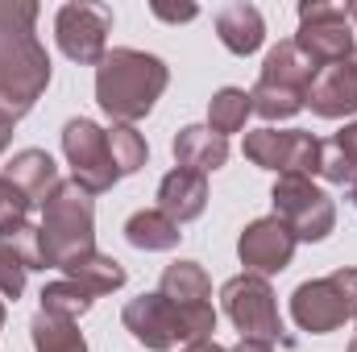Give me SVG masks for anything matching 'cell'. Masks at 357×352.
Listing matches in <instances>:
<instances>
[{"mask_svg":"<svg viewBox=\"0 0 357 352\" xmlns=\"http://www.w3.org/2000/svg\"><path fill=\"white\" fill-rule=\"evenodd\" d=\"M291 319L299 323V332H312V336L337 332L341 323L357 319V269L341 265L324 278L299 282L291 294Z\"/></svg>","mask_w":357,"mask_h":352,"instance_id":"6","label":"cell"},{"mask_svg":"<svg viewBox=\"0 0 357 352\" xmlns=\"http://www.w3.org/2000/svg\"><path fill=\"white\" fill-rule=\"evenodd\" d=\"M307 108L324 120H341V116H357V46L316 71L312 88H307Z\"/></svg>","mask_w":357,"mask_h":352,"instance_id":"14","label":"cell"},{"mask_svg":"<svg viewBox=\"0 0 357 352\" xmlns=\"http://www.w3.org/2000/svg\"><path fill=\"white\" fill-rule=\"evenodd\" d=\"M183 352H229V349H220L216 340H199V344H187Z\"/></svg>","mask_w":357,"mask_h":352,"instance_id":"31","label":"cell"},{"mask_svg":"<svg viewBox=\"0 0 357 352\" xmlns=\"http://www.w3.org/2000/svg\"><path fill=\"white\" fill-rule=\"evenodd\" d=\"M229 352H274L270 344H258V340H241L237 349H229Z\"/></svg>","mask_w":357,"mask_h":352,"instance_id":"32","label":"cell"},{"mask_svg":"<svg viewBox=\"0 0 357 352\" xmlns=\"http://www.w3.org/2000/svg\"><path fill=\"white\" fill-rule=\"evenodd\" d=\"M316 71H320V67L307 63L295 42L270 46L266 58H262V71H258V83L250 91L254 112H258L262 120H291L295 112L307 108V88H312Z\"/></svg>","mask_w":357,"mask_h":352,"instance_id":"5","label":"cell"},{"mask_svg":"<svg viewBox=\"0 0 357 352\" xmlns=\"http://www.w3.org/2000/svg\"><path fill=\"white\" fill-rule=\"evenodd\" d=\"M254 112V99L245 88H220L212 99H208V129L229 137V133H241L245 120Z\"/></svg>","mask_w":357,"mask_h":352,"instance_id":"23","label":"cell"},{"mask_svg":"<svg viewBox=\"0 0 357 352\" xmlns=\"http://www.w3.org/2000/svg\"><path fill=\"white\" fill-rule=\"evenodd\" d=\"M29 211H33V203L0 175V241H17L29 228Z\"/></svg>","mask_w":357,"mask_h":352,"instance_id":"27","label":"cell"},{"mask_svg":"<svg viewBox=\"0 0 357 352\" xmlns=\"http://www.w3.org/2000/svg\"><path fill=\"white\" fill-rule=\"evenodd\" d=\"M29 249H25V241L17 237V241H0V298H21L25 294V278H29Z\"/></svg>","mask_w":357,"mask_h":352,"instance_id":"26","label":"cell"},{"mask_svg":"<svg viewBox=\"0 0 357 352\" xmlns=\"http://www.w3.org/2000/svg\"><path fill=\"white\" fill-rule=\"evenodd\" d=\"M274 216L291 228L295 241H328L337 228V203L324 186H316L307 175H278L274 191H270Z\"/></svg>","mask_w":357,"mask_h":352,"instance_id":"8","label":"cell"},{"mask_svg":"<svg viewBox=\"0 0 357 352\" xmlns=\"http://www.w3.org/2000/svg\"><path fill=\"white\" fill-rule=\"evenodd\" d=\"M63 154H67L71 178L88 195H104L121 182V170L112 162V145H108V129H100L88 116H71L63 125Z\"/></svg>","mask_w":357,"mask_h":352,"instance_id":"9","label":"cell"},{"mask_svg":"<svg viewBox=\"0 0 357 352\" xmlns=\"http://www.w3.org/2000/svg\"><path fill=\"white\" fill-rule=\"evenodd\" d=\"M108 145H112V162H116L121 178L137 175V170L150 162V145H146V137H142L133 125H112V129H108Z\"/></svg>","mask_w":357,"mask_h":352,"instance_id":"25","label":"cell"},{"mask_svg":"<svg viewBox=\"0 0 357 352\" xmlns=\"http://www.w3.org/2000/svg\"><path fill=\"white\" fill-rule=\"evenodd\" d=\"M216 38L225 42L229 54L245 58V54L262 50V42H266V21H262V13H258L254 4L233 0V4H225V8L216 13Z\"/></svg>","mask_w":357,"mask_h":352,"instance_id":"17","label":"cell"},{"mask_svg":"<svg viewBox=\"0 0 357 352\" xmlns=\"http://www.w3.org/2000/svg\"><path fill=\"white\" fill-rule=\"evenodd\" d=\"M204 207H208V178L204 175L183 170V166L162 175V182H158V211L162 216H171L175 224H191L204 216Z\"/></svg>","mask_w":357,"mask_h":352,"instance_id":"15","label":"cell"},{"mask_svg":"<svg viewBox=\"0 0 357 352\" xmlns=\"http://www.w3.org/2000/svg\"><path fill=\"white\" fill-rule=\"evenodd\" d=\"M33 269H67L71 262L88 257L96 249V203L75 182H59L42 203H38V224L21 232Z\"/></svg>","mask_w":357,"mask_h":352,"instance_id":"2","label":"cell"},{"mask_svg":"<svg viewBox=\"0 0 357 352\" xmlns=\"http://www.w3.org/2000/svg\"><path fill=\"white\" fill-rule=\"evenodd\" d=\"M108 33H112V8H104V4L71 0L54 13V42L79 67H100L104 63Z\"/></svg>","mask_w":357,"mask_h":352,"instance_id":"10","label":"cell"},{"mask_svg":"<svg viewBox=\"0 0 357 352\" xmlns=\"http://www.w3.org/2000/svg\"><path fill=\"white\" fill-rule=\"evenodd\" d=\"M63 278L79 282L91 298H100V294H112V290H121V286L129 282L125 265L116 262L112 253H100V249H91L88 257H79V262H71L67 269H63Z\"/></svg>","mask_w":357,"mask_h":352,"instance_id":"20","label":"cell"},{"mask_svg":"<svg viewBox=\"0 0 357 352\" xmlns=\"http://www.w3.org/2000/svg\"><path fill=\"white\" fill-rule=\"evenodd\" d=\"M220 303L225 315L233 319V328L241 332V340H258V344H291L282 332V315H278V298L274 286L262 273H237L220 286Z\"/></svg>","mask_w":357,"mask_h":352,"instance_id":"7","label":"cell"},{"mask_svg":"<svg viewBox=\"0 0 357 352\" xmlns=\"http://www.w3.org/2000/svg\"><path fill=\"white\" fill-rule=\"evenodd\" d=\"M121 323L146 352H171L178 344L187 349V344L212 340L216 311H212V303H175V298L150 290L121 307Z\"/></svg>","mask_w":357,"mask_h":352,"instance_id":"4","label":"cell"},{"mask_svg":"<svg viewBox=\"0 0 357 352\" xmlns=\"http://www.w3.org/2000/svg\"><path fill=\"white\" fill-rule=\"evenodd\" d=\"M38 4L0 0V112L21 120L50 88V54L38 42Z\"/></svg>","mask_w":357,"mask_h":352,"instance_id":"1","label":"cell"},{"mask_svg":"<svg viewBox=\"0 0 357 352\" xmlns=\"http://www.w3.org/2000/svg\"><path fill=\"white\" fill-rule=\"evenodd\" d=\"M0 328H4V298H0Z\"/></svg>","mask_w":357,"mask_h":352,"instance_id":"36","label":"cell"},{"mask_svg":"<svg viewBox=\"0 0 357 352\" xmlns=\"http://www.w3.org/2000/svg\"><path fill=\"white\" fill-rule=\"evenodd\" d=\"M125 241L142 253H167V249H178L183 241V224H175L171 216H162L158 207H142L125 220Z\"/></svg>","mask_w":357,"mask_h":352,"instance_id":"19","label":"cell"},{"mask_svg":"<svg viewBox=\"0 0 357 352\" xmlns=\"http://www.w3.org/2000/svg\"><path fill=\"white\" fill-rule=\"evenodd\" d=\"M299 46V54L316 67H328L337 58H345L354 50V33H349V13L345 4H328V0H303L299 4V33L291 38Z\"/></svg>","mask_w":357,"mask_h":352,"instance_id":"12","label":"cell"},{"mask_svg":"<svg viewBox=\"0 0 357 352\" xmlns=\"http://www.w3.org/2000/svg\"><path fill=\"white\" fill-rule=\"evenodd\" d=\"M328 141H333V145H337V150H341V154L357 166V120H354V125H345V129H341L337 137H328Z\"/></svg>","mask_w":357,"mask_h":352,"instance_id":"29","label":"cell"},{"mask_svg":"<svg viewBox=\"0 0 357 352\" xmlns=\"http://www.w3.org/2000/svg\"><path fill=\"white\" fill-rule=\"evenodd\" d=\"M4 178H8L29 203H42V199L63 182L54 158H50L46 150H21V154H13V162L4 166Z\"/></svg>","mask_w":357,"mask_h":352,"instance_id":"18","label":"cell"},{"mask_svg":"<svg viewBox=\"0 0 357 352\" xmlns=\"http://www.w3.org/2000/svg\"><path fill=\"white\" fill-rule=\"evenodd\" d=\"M158 294H167L175 303H212V278L199 262H175L162 269Z\"/></svg>","mask_w":357,"mask_h":352,"instance_id":"21","label":"cell"},{"mask_svg":"<svg viewBox=\"0 0 357 352\" xmlns=\"http://www.w3.org/2000/svg\"><path fill=\"white\" fill-rule=\"evenodd\" d=\"M171 150H175V162L183 170H195L204 178L229 162V137L212 133L208 125H183L171 141Z\"/></svg>","mask_w":357,"mask_h":352,"instance_id":"16","label":"cell"},{"mask_svg":"<svg viewBox=\"0 0 357 352\" xmlns=\"http://www.w3.org/2000/svg\"><path fill=\"white\" fill-rule=\"evenodd\" d=\"M345 352H357V332H354V340H349V349H345Z\"/></svg>","mask_w":357,"mask_h":352,"instance_id":"35","label":"cell"},{"mask_svg":"<svg viewBox=\"0 0 357 352\" xmlns=\"http://www.w3.org/2000/svg\"><path fill=\"white\" fill-rule=\"evenodd\" d=\"M91 303H96V298H91L79 282H71V278L46 282L42 294H38V311L59 315V319H75V323H79V315H88L91 311Z\"/></svg>","mask_w":357,"mask_h":352,"instance_id":"24","label":"cell"},{"mask_svg":"<svg viewBox=\"0 0 357 352\" xmlns=\"http://www.w3.org/2000/svg\"><path fill=\"white\" fill-rule=\"evenodd\" d=\"M349 203H354V207H357V178H354V182H349Z\"/></svg>","mask_w":357,"mask_h":352,"instance_id":"34","label":"cell"},{"mask_svg":"<svg viewBox=\"0 0 357 352\" xmlns=\"http://www.w3.org/2000/svg\"><path fill=\"white\" fill-rule=\"evenodd\" d=\"M345 13H349V21L357 25V0H349V4H345Z\"/></svg>","mask_w":357,"mask_h":352,"instance_id":"33","label":"cell"},{"mask_svg":"<svg viewBox=\"0 0 357 352\" xmlns=\"http://www.w3.org/2000/svg\"><path fill=\"white\" fill-rule=\"evenodd\" d=\"M150 13H154L158 21H171V25H178V21H195V17H199L195 4H162V0H154Z\"/></svg>","mask_w":357,"mask_h":352,"instance_id":"28","label":"cell"},{"mask_svg":"<svg viewBox=\"0 0 357 352\" xmlns=\"http://www.w3.org/2000/svg\"><path fill=\"white\" fill-rule=\"evenodd\" d=\"M245 158L274 175H316L320 170V137L307 129H254L245 133Z\"/></svg>","mask_w":357,"mask_h":352,"instance_id":"11","label":"cell"},{"mask_svg":"<svg viewBox=\"0 0 357 352\" xmlns=\"http://www.w3.org/2000/svg\"><path fill=\"white\" fill-rule=\"evenodd\" d=\"M13 129H17V120H13V116H4V112H0V154H4V150H8V145H13Z\"/></svg>","mask_w":357,"mask_h":352,"instance_id":"30","label":"cell"},{"mask_svg":"<svg viewBox=\"0 0 357 352\" xmlns=\"http://www.w3.org/2000/svg\"><path fill=\"white\" fill-rule=\"evenodd\" d=\"M29 336H33V352H88V340L75 319H59L46 311L33 315Z\"/></svg>","mask_w":357,"mask_h":352,"instance_id":"22","label":"cell"},{"mask_svg":"<svg viewBox=\"0 0 357 352\" xmlns=\"http://www.w3.org/2000/svg\"><path fill=\"white\" fill-rule=\"evenodd\" d=\"M171 83V67L158 54L112 46L96 67V104L112 116V125H137L154 112Z\"/></svg>","mask_w":357,"mask_h":352,"instance_id":"3","label":"cell"},{"mask_svg":"<svg viewBox=\"0 0 357 352\" xmlns=\"http://www.w3.org/2000/svg\"><path fill=\"white\" fill-rule=\"evenodd\" d=\"M295 237H291V228L278 220V216H262V220H254V224H245L241 228V237H237V257L245 265V273H282L291 257H295Z\"/></svg>","mask_w":357,"mask_h":352,"instance_id":"13","label":"cell"}]
</instances>
